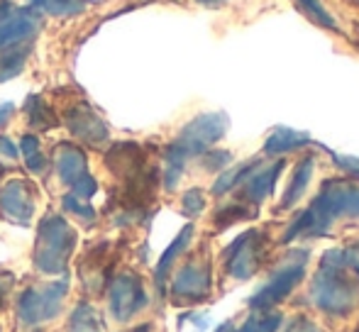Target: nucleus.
<instances>
[{
    "mask_svg": "<svg viewBox=\"0 0 359 332\" xmlns=\"http://www.w3.org/2000/svg\"><path fill=\"white\" fill-rule=\"evenodd\" d=\"M340 220H359V184L352 179H327L281 240L293 242L298 237H323Z\"/></svg>",
    "mask_w": 359,
    "mask_h": 332,
    "instance_id": "obj_1",
    "label": "nucleus"
},
{
    "mask_svg": "<svg viewBox=\"0 0 359 332\" xmlns=\"http://www.w3.org/2000/svg\"><path fill=\"white\" fill-rule=\"evenodd\" d=\"M227 127H230V120H227L225 113H203L181 130V134L166 149V169H164L166 191H174L179 186L186 162L208 152L217 139H222Z\"/></svg>",
    "mask_w": 359,
    "mask_h": 332,
    "instance_id": "obj_2",
    "label": "nucleus"
},
{
    "mask_svg": "<svg viewBox=\"0 0 359 332\" xmlns=\"http://www.w3.org/2000/svg\"><path fill=\"white\" fill-rule=\"evenodd\" d=\"M345 269V249L325 251V256L320 259V269L316 271V276L311 281V291H308L311 303L318 310L335 315V318L352 313V308L357 303V291L347 281Z\"/></svg>",
    "mask_w": 359,
    "mask_h": 332,
    "instance_id": "obj_3",
    "label": "nucleus"
},
{
    "mask_svg": "<svg viewBox=\"0 0 359 332\" xmlns=\"http://www.w3.org/2000/svg\"><path fill=\"white\" fill-rule=\"evenodd\" d=\"M76 230L62 215H47L34 244V269L42 274H64L76 249Z\"/></svg>",
    "mask_w": 359,
    "mask_h": 332,
    "instance_id": "obj_4",
    "label": "nucleus"
},
{
    "mask_svg": "<svg viewBox=\"0 0 359 332\" xmlns=\"http://www.w3.org/2000/svg\"><path fill=\"white\" fill-rule=\"evenodd\" d=\"M308 249H293L288 251V256L281 259V264H276V269L271 271V279L257 291L250 298L252 310H271L276 303L291 296V291L306 279V264H308Z\"/></svg>",
    "mask_w": 359,
    "mask_h": 332,
    "instance_id": "obj_5",
    "label": "nucleus"
},
{
    "mask_svg": "<svg viewBox=\"0 0 359 332\" xmlns=\"http://www.w3.org/2000/svg\"><path fill=\"white\" fill-rule=\"evenodd\" d=\"M69 293L67 281H57L44 289H27L18 298V323L25 328H37L62 313V303Z\"/></svg>",
    "mask_w": 359,
    "mask_h": 332,
    "instance_id": "obj_6",
    "label": "nucleus"
},
{
    "mask_svg": "<svg viewBox=\"0 0 359 332\" xmlns=\"http://www.w3.org/2000/svg\"><path fill=\"white\" fill-rule=\"evenodd\" d=\"M266 237L262 230H247L225 249V271L237 281H247L259 271Z\"/></svg>",
    "mask_w": 359,
    "mask_h": 332,
    "instance_id": "obj_7",
    "label": "nucleus"
},
{
    "mask_svg": "<svg viewBox=\"0 0 359 332\" xmlns=\"http://www.w3.org/2000/svg\"><path fill=\"white\" fill-rule=\"evenodd\" d=\"M39 13L29 8H18L13 3H0V52L20 49L29 44L39 32Z\"/></svg>",
    "mask_w": 359,
    "mask_h": 332,
    "instance_id": "obj_8",
    "label": "nucleus"
},
{
    "mask_svg": "<svg viewBox=\"0 0 359 332\" xmlns=\"http://www.w3.org/2000/svg\"><path fill=\"white\" fill-rule=\"evenodd\" d=\"M147 305V291L144 284L137 274L133 271H123L118 274L108 286V308L118 323H128L133 320L140 310Z\"/></svg>",
    "mask_w": 359,
    "mask_h": 332,
    "instance_id": "obj_9",
    "label": "nucleus"
},
{
    "mask_svg": "<svg viewBox=\"0 0 359 332\" xmlns=\"http://www.w3.org/2000/svg\"><path fill=\"white\" fill-rule=\"evenodd\" d=\"M213 276H210V261L203 256L189 259L171 281V296L176 303H201L210 296Z\"/></svg>",
    "mask_w": 359,
    "mask_h": 332,
    "instance_id": "obj_10",
    "label": "nucleus"
},
{
    "mask_svg": "<svg viewBox=\"0 0 359 332\" xmlns=\"http://www.w3.org/2000/svg\"><path fill=\"white\" fill-rule=\"evenodd\" d=\"M0 215L15 225H27L34 215V188L22 179L0 186Z\"/></svg>",
    "mask_w": 359,
    "mask_h": 332,
    "instance_id": "obj_11",
    "label": "nucleus"
},
{
    "mask_svg": "<svg viewBox=\"0 0 359 332\" xmlns=\"http://www.w3.org/2000/svg\"><path fill=\"white\" fill-rule=\"evenodd\" d=\"M64 118H67L64 123L72 130L74 137L90 144V147H100V144H105V139H108V127H105V123L86 103H76L74 108L67 110Z\"/></svg>",
    "mask_w": 359,
    "mask_h": 332,
    "instance_id": "obj_12",
    "label": "nucleus"
},
{
    "mask_svg": "<svg viewBox=\"0 0 359 332\" xmlns=\"http://www.w3.org/2000/svg\"><path fill=\"white\" fill-rule=\"evenodd\" d=\"M281 169H284V159H279V162H274V164H269V166H262L259 164L240 184V198L245 200V203H252V205L264 203V200L271 195V191H274L276 179H279Z\"/></svg>",
    "mask_w": 359,
    "mask_h": 332,
    "instance_id": "obj_13",
    "label": "nucleus"
},
{
    "mask_svg": "<svg viewBox=\"0 0 359 332\" xmlns=\"http://www.w3.org/2000/svg\"><path fill=\"white\" fill-rule=\"evenodd\" d=\"M105 164L113 171L115 176H123V179H135L140 171H144L142 162V147L135 142H123L115 144L113 149L105 157Z\"/></svg>",
    "mask_w": 359,
    "mask_h": 332,
    "instance_id": "obj_14",
    "label": "nucleus"
},
{
    "mask_svg": "<svg viewBox=\"0 0 359 332\" xmlns=\"http://www.w3.org/2000/svg\"><path fill=\"white\" fill-rule=\"evenodd\" d=\"M54 164H57V174H59V179H62V184H67V186H74L81 176L88 174V171H86V154L81 152V147L69 144V142L57 147Z\"/></svg>",
    "mask_w": 359,
    "mask_h": 332,
    "instance_id": "obj_15",
    "label": "nucleus"
},
{
    "mask_svg": "<svg viewBox=\"0 0 359 332\" xmlns=\"http://www.w3.org/2000/svg\"><path fill=\"white\" fill-rule=\"evenodd\" d=\"M308 144H311V137L306 132H298V130L291 127H276L266 137L264 154L266 157H284V154H291L301 147H308Z\"/></svg>",
    "mask_w": 359,
    "mask_h": 332,
    "instance_id": "obj_16",
    "label": "nucleus"
},
{
    "mask_svg": "<svg viewBox=\"0 0 359 332\" xmlns=\"http://www.w3.org/2000/svg\"><path fill=\"white\" fill-rule=\"evenodd\" d=\"M313 171H316V159L313 157H306L296 164V169H293V174H291V181H288V186H286V193H284V198H281V208L284 210L293 208V205L306 195V188L311 186V179H313Z\"/></svg>",
    "mask_w": 359,
    "mask_h": 332,
    "instance_id": "obj_17",
    "label": "nucleus"
},
{
    "mask_svg": "<svg viewBox=\"0 0 359 332\" xmlns=\"http://www.w3.org/2000/svg\"><path fill=\"white\" fill-rule=\"evenodd\" d=\"M191 240H194V225H186V228L181 230L179 235H176L174 242L169 244V249L161 254L159 264H156V269H154V281H156V286H159V289H164L166 276H169L171 266H174L176 259H179V256L184 254L186 249H189Z\"/></svg>",
    "mask_w": 359,
    "mask_h": 332,
    "instance_id": "obj_18",
    "label": "nucleus"
},
{
    "mask_svg": "<svg viewBox=\"0 0 359 332\" xmlns=\"http://www.w3.org/2000/svg\"><path fill=\"white\" fill-rule=\"evenodd\" d=\"M259 164H262L259 159H252V162L237 164V166H232V169L222 171L220 179H217L215 184H213V195H225L227 191H232L235 186H240L242 181H245L247 176H250Z\"/></svg>",
    "mask_w": 359,
    "mask_h": 332,
    "instance_id": "obj_19",
    "label": "nucleus"
},
{
    "mask_svg": "<svg viewBox=\"0 0 359 332\" xmlns=\"http://www.w3.org/2000/svg\"><path fill=\"white\" fill-rule=\"evenodd\" d=\"M281 323H284V315L279 310H255V315H250L235 332H276Z\"/></svg>",
    "mask_w": 359,
    "mask_h": 332,
    "instance_id": "obj_20",
    "label": "nucleus"
},
{
    "mask_svg": "<svg viewBox=\"0 0 359 332\" xmlns=\"http://www.w3.org/2000/svg\"><path fill=\"white\" fill-rule=\"evenodd\" d=\"M25 115H27V123L32 125L34 130H49L57 125V118L49 110V105L44 103L37 95H29L27 103H25Z\"/></svg>",
    "mask_w": 359,
    "mask_h": 332,
    "instance_id": "obj_21",
    "label": "nucleus"
},
{
    "mask_svg": "<svg viewBox=\"0 0 359 332\" xmlns=\"http://www.w3.org/2000/svg\"><path fill=\"white\" fill-rule=\"evenodd\" d=\"M34 10L54 15V18H72L86 8V0H29Z\"/></svg>",
    "mask_w": 359,
    "mask_h": 332,
    "instance_id": "obj_22",
    "label": "nucleus"
},
{
    "mask_svg": "<svg viewBox=\"0 0 359 332\" xmlns=\"http://www.w3.org/2000/svg\"><path fill=\"white\" fill-rule=\"evenodd\" d=\"M100 328V318L95 313L93 305L88 303H79L74 308L72 318H69V330L72 332H93Z\"/></svg>",
    "mask_w": 359,
    "mask_h": 332,
    "instance_id": "obj_23",
    "label": "nucleus"
},
{
    "mask_svg": "<svg viewBox=\"0 0 359 332\" xmlns=\"http://www.w3.org/2000/svg\"><path fill=\"white\" fill-rule=\"evenodd\" d=\"M25 59H27V49H10V52H0V83L15 78L25 69Z\"/></svg>",
    "mask_w": 359,
    "mask_h": 332,
    "instance_id": "obj_24",
    "label": "nucleus"
},
{
    "mask_svg": "<svg viewBox=\"0 0 359 332\" xmlns=\"http://www.w3.org/2000/svg\"><path fill=\"white\" fill-rule=\"evenodd\" d=\"M296 5L301 8V13L306 15L311 22L318 25V27H327V29H332V32H337L335 20H332V15L323 8L320 0H296Z\"/></svg>",
    "mask_w": 359,
    "mask_h": 332,
    "instance_id": "obj_25",
    "label": "nucleus"
},
{
    "mask_svg": "<svg viewBox=\"0 0 359 332\" xmlns=\"http://www.w3.org/2000/svg\"><path fill=\"white\" fill-rule=\"evenodd\" d=\"M250 208L245 203H232V205H225L215 213V225L217 228H230V225L240 223V220L250 218Z\"/></svg>",
    "mask_w": 359,
    "mask_h": 332,
    "instance_id": "obj_26",
    "label": "nucleus"
},
{
    "mask_svg": "<svg viewBox=\"0 0 359 332\" xmlns=\"http://www.w3.org/2000/svg\"><path fill=\"white\" fill-rule=\"evenodd\" d=\"M181 208H184V213L189 215V218H198L201 213L205 210V195L201 188H191L184 193V198H181Z\"/></svg>",
    "mask_w": 359,
    "mask_h": 332,
    "instance_id": "obj_27",
    "label": "nucleus"
},
{
    "mask_svg": "<svg viewBox=\"0 0 359 332\" xmlns=\"http://www.w3.org/2000/svg\"><path fill=\"white\" fill-rule=\"evenodd\" d=\"M64 208H67L69 213H74L76 218H81L83 223H93V220H95V210L90 208L86 200H81L79 195H74V193L64 195Z\"/></svg>",
    "mask_w": 359,
    "mask_h": 332,
    "instance_id": "obj_28",
    "label": "nucleus"
},
{
    "mask_svg": "<svg viewBox=\"0 0 359 332\" xmlns=\"http://www.w3.org/2000/svg\"><path fill=\"white\" fill-rule=\"evenodd\" d=\"M72 188H74V195H79L81 200H88V198H93L95 191H98V181H95L90 174H83V176H81V179L72 186Z\"/></svg>",
    "mask_w": 359,
    "mask_h": 332,
    "instance_id": "obj_29",
    "label": "nucleus"
},
{
    "mask_svg": "<svg viewBox=\"0 0 359 332\" xmlns=\"http://www.w3.org/2000/svg\"><path fill=\"white\" fill-rule=\"evenodd\" d=\"M201 157H203V166L208 171H220L230 164L232 154L230 152H205V154H201Z\"/></svg>",
    "mask_w": 359,
    "mask_h": 332,
    "instance_id": "obj_30",
    "label": "nucleus"
},
{
    "mask_svg": "<svg viewBox=\"0 0 359 332\" xmlns=\"http://www.w3.org/2000/svg\"><path fill=\"white\" fill-rule=\"evenodd\" d=\"M284 332H325V330L318 328V325L313 323V320H308V318H303V315H298V318L288 320V325H286Z\"/></svg>",
    "mask_w": 359,
    "mask_h": 332,
    "instance_id": "obj_31",
    "label": "nucleus"
},
{
    "mask_svg": "<svg viewBox=\"0 0 359 332\" xmlns=\"http://www.w3.org/2000/svg\"><path fill=\"white\" fill-rule=\"evenodd\" d=\"M20 152H22V157H32V154L39 152V139L34 137V134H25L22 139H20Z\"/></svg>",
    "mask_w": 359,
    "mask_h": 332,
    "instance_id": "obj_32",
    "label": "nucleus"
},
{
    "mask_svg": "<svg viewBox=\"0 0 359 332\" xmlns=\"http://www.w3.org/2000/svg\"><path fill=\"white\" fill-rule=\"evenodd\" d=\"M332 159H335V164L342 166L347 174H352L359 179V159L357 157H340V154H332Z\"/></svg>",
    "mask_w": 359,
    "mask_h": 332,
    "instance_id": "obj_33",
    "label": "nucleus"
},
{
    "mask_svg": "<svg viewBox=\"0 0 359 332\" xmlns=\"http://www.w3.org/2000/svg\"><path fill=\"white\" fill-rule=\"evenodd\" d=\"M345 261H347V269L355 271L357 279H359V242L350 244V247H345Z\"/></svg>",
    "mask_w": 359,
    "mask_h": 332,
    "instance_id": "obj_34",
    "label": "nucleus"
},
{
    "mask_svg": "<svg viewBox=\"0 0 359 332\" xmlns=\"http://www.w3.org/2000/svg\"><path fill=\"white\" fill-rule=\"evenodd\" d=\"M0 159H5V162H15V159H18L15 144L10 142L8 137H3V134H0Z\"/></svg>",
    "mask_w": 359,
    "mask_h": 332,
    "instance_id": "obj_35",
    "label": "nucleus"
},
{
    "mask_svg": "<svg viewBox=\"0 0 359 332\" xmlns=\"http://www.w3.org/2000/svg\"><path fill=\"white\" fill-rule=\"evenodd\" d=\"M25 164H27V169L32 171V174H42L44 166H47V159H44L42 152H37V154H32V157L25 159Z\"/></svg>",
    "mask_w": 359,
    "mask_h": 332,
    "instance_id": "obj_36",
    "label": "nucleus"
},
{
    "mask_svg": "<svg viewBox=\"0 0 359 332\" xmlns=\"http://www.w3.org/2000/svg\"><path fill=\"white\" fill-rule=\"evenodd\" d=\"M15 113V105L13 103H3L0 105V127H3L5 123L10 120V115Z\"/></svg>",
    "mask_w": 359,
    "mask_h": 332,
    "instance_id": "obj_37",
    "label": "nucleus"
},
{
    "mask_svg": "<svg viewBox=\"0 0 359 332\" xmlns=\"http://www.w3.org/2000/svg\"><path fill=\"white\" fill-rule=\"evenodd\" d=\"M217 332H235V325H232V323H222L220 328H217Z\"/></svg>",
    "mask_w": 359,
    "mask_h": 332,
    "instance_id": "obj_38",
    "label": "nucleus"
},
{
    "mask_svg": "<svg viewBox=\"0 0 359 332\" xmlns=\"http://www.w3.org/2000/svg\"><path fill=\"white\" fill-rule=\"evenodd\" d=\"M198 3H203V5H222L225 0H198Z\"/></svg>",
    "mask_w": 359,
    "mask_h": 332,
    "instance_id": "obj_39",
    "label": "nucleus"
},
{
    "mask_svg": "<svg viewBox=\"0 0 359 332\" xmlns=\"http://www.w3.org/2000/svg\"><path fill=\"white\" fill-rule=\"evenodd\" d=\"M5 293H8V286H5V284H0V303H3Z\"/></svg>",
    "mask_w": 359,
    "mask_h": 332,
    "instance_id": "obj_40",
    "label": "nucleus"
},
{
    "mask_svg": "<svg viewBox=\"0 0 359 332\" xmlns=\"http://www.w3.org/2000/svg\"><path fill=\"white\" fill-rule=\"evenodd\" d=\"M137 332H147V328H142V330H137Z\"/></svg>",
    "mask_w": 359,
    "mask_h": 332,
    "instance_id": "obj_41",
    "label": "nucleus"
}]
</instances>
